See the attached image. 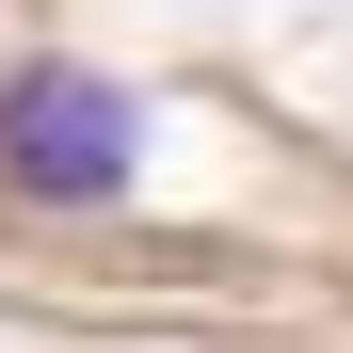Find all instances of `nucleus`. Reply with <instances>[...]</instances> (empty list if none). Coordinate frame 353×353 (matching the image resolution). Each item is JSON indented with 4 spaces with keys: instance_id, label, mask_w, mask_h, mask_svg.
I'll use <instances>...</instances> for the list:
<instances>
[{
    "instance_id": "nucleus-1",
    "label": "nucleus",
    "mask_w": 353,
    "mask_h": 353,
    "mask_svg": "<svg viewBox=\"0 0 353 353\" xmlns=\"http://www.w3.org/2000/svg\"><path fill=\"white\" fill-rule=\"evenodd\" d=\"M0 176L48 209H112L145 176V97L97 81V65H17L0 81Z\"/></svg>"
}]
</instances>
